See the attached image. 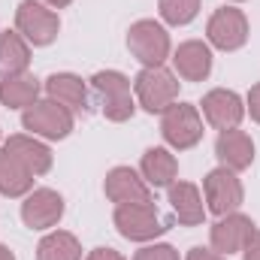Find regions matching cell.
Here are the masks:
<instances>
[{"instance_id": "cell-9", "label": "cell", "mask_w": 260, "mask_h": 260, "mask_svg": "<svg viewBox=\"0 0 260 260\" xmlns=\"http://www.w3.org/2000/svg\"><path fill=\"white\" fill-rule=\"evenodd\" d=\"M206 34H209V43H212L215 49H221V52H236V49H242L245 40H248V18L242 15V9L224 6V9H218V12L209 18Z\"/></svg>"}, {"instance_id": "cell-27", "label": "cell", "mask_w": 260, "mask_h": 260, "mask_svg": "<svg viewBox=\"0 0 260 260\" xmlns=\"http://www.w3.org/2000/svg\"><path fill=\"white\" fill-rule=\"evenodd\" d=\"M248 112H251V118L260 124V82L248 91Z\"/></svg>"}, {"instance_id": "cell-19", "label": "cell", "mask_w": 260, "mask_h": 260, "mask_svg": "<svg viewBox=\"0 0 260 260\" xmlns=\"http://www.w3.org/2000/svg\"><path fill=\"white\" fill-rule=\"evenodd\" d=\"M139 170H142V179H145L148 185H154V188H170L173 179H176V173H179V164H176V157H173L167 148H148V151L142 154Z\"/></svg>"}, {"instance_id": "cell-6", "label": "cell", "mask_w": 260, "mask_h": 260, "mask_svg": "<svg viewBox=\"0 0 260 260\" xmlns=\"http://www.w3.org/2000/svg\"><path fill=\"white\" fill-rule=\"evenodd\" d=\"M21 124L24 130L40 133L46 139H64L73 130V112L49 97V100H37L34 106H27L21 115Z\"/></svg>"}, {"instance_id": "cell-10", "label": "cell", "mask_w": 260, "mask_h": 260, "mask_svg": "<svg viewBox=\"0 0 260 260\" xmlns=\"http://www.w3.org/2000/svg\"><path fill=\"white\" fill-rule=\"evenodd\" d=\"M64 218V197L52 188H40L21 203V221L30 230H49Z\"/></svg>"}, {"instance_id": "cell-11", "label": "cell", "mask_w": 260, "mask_h": 260, "mask_svg": "<svg viewBox=\"0 0 260 260\" xmlns=\"http://www.w3.org/2000/svg\"><path fill=\"white\" fill-rule=\"evenodd\" d=\"M203 115L212 127L218 130H230L236 127L245 115V106H242V97L236 91H227V88H215L203 97Z\"/></svg>"}, {"instance_id": "cell-5", "label": "cell", "mask_w": 260, "mask_h": 260, "mask_svg": "<svg viewBox=\"0 0 260 260\" xmlns=\"http://www.w3.org/2000/svg\"><path fill=\"white\" fill-rule=\"evenodd\" d=\"M136 97L145 112H164L179 97V82L164 67H145L136 76Z\"/></svg>"}, {"instance_id": "cell-20", "label": "cell", "mask_w": 260, "mask_h": 260, "mask_svg": "<svg viewBox=\"0 0 260 260\" xmlns=\"http://www.w3.org/2000/svg\"><path fill=\"white\" fill-rule=\"evenodd\" d=\"M40 94V82L30 73H18L0 82V103L9 109H21V106H34Z\"/></svg>"}, {"instance_id": "cell-18", "label": "cell", "mask_w": 260, "mask_h": 260, "mask_svg": "<svg viewBox=\"0 0 260 260\" xmlns=\"http://www.w3.org/2000/svg\"><path fill=\"white\" fill-rule=\"evenodd\" d=\"M170 203H173V212H176L179 224H185V227L203 224L206 209H203V197L197 191V185H191V182H173L170 185Z\"/></svg>"}, {"instance_id": "cell-25", "label": "cell", "mask_w": 260, "mask_h": 260, "mask_svg": "<svg viewBox=\"0 0 260 260\" xmlns=\"http://www.w3.org/2000/svg\"><path fill=\"white\" fill-rule=\"evenodd\" d=\"M133 260H179V251L173 245H145L136 251Z\"/></svg>"}, {"instance_id": "cell-16", "label": "cell", "mask_w": 260, "mask_h": 260, "mask_svg": "<svg viewBox=\"0 0 260 260\" xmlns=\"http://www.w3.org/2000/svg\"><path fill=\"white\" fill-rule=\"evenodd\" d=\"M24 170H30L34 176H43V173H49L52 170V151H49V145H43V142H37L34 136H9L6 139V145H3Z\"/></svg>"}, {"instance_id": "cell-30", "label": "cell", "mask_w": 260, "mask_h": 260, "mask_svg": "<svg viewBox=\"0 0 260 260\" xmlns=\"http://www.w3.org/2000/svg\"><path fill=\"white\" fill-rule=\"evenodd\" d=\"M0 260H15V254H12L6 245H0Z\"/></svg>"}, {"instance_id": "cell-15", "label": "cell", "mask_w": 260, "mask_h": 260, "mask_svg": "<svg viewBox=\"0 0 260 260\" xmlns=\"http://www.w3.org/2000/svg\"><path fill=\"white\" fill-rule=\"evenodd\" d=\"M215 154L233 173L236 170H248L251 160H254V142H251V136L245 130H236V127L221 130V136L215 142Z\"/></svg>"}, {"instance_id": "cell-29", "label": "cell", "mask_w": 260, "mask_h": 260, "mask_svg": "<svg viewBox=\"0 0 260 260\" xmlns=\"http://www.w3.org/2000/svg\"><path fill=\"white\" fill-rule=\"evenodd\" d=\"M188 260H224L218 251H209V248H191L188 251Z\"/></svg>"}, {"instance_id": "cell-28", "label": "cell", "mask_w": 260, "mask_h": 260, "mask_svg": "<svg viewBox=\"0 0 260 260\" xmlns=\"http://www.w3.org/2000/svg\"><path fill=\"white\" fill-rule=\"evenodd\" d=\"M88 260H124L115 248H94L91 254H88Z\"/></svg>"}, {"instance_id": "cell-13", "label": "cell", "mask_w": 260, "mask_h": 260, "mask_svg": "<svg viewBox=\"0 0 260 260\" xmlns=\"http://www.w3.org/2000/svg\"><path fill=\"white\" fill-rule=\"evenodd\" d=\"M103 191L112 203L118 206H127V203H154L151 200V188L145 179H139L130 167H115L109 170L106 182H103Z\"/></svg>"}, {"instance_id": "cell-24", "label": "cell", "mask_w": 260, "mask_h": 260, "mask_svg": "<svg viewBox=\"0 0 260 260\" xmlns=\"http://www.w3.org/2000/svg\"><path fill=\"white\" fill-rule=\"evenodd\" d=\"M200 12V0H160V15L170 24H188Z\"/></svg>"}, {"instance_id": "cell-23", "label": "cell", "mask_w": 260, "mask_h": 260, "mask_svg": "<svg viewBox=\"0 0 260 260\" xmlns=\"http://www.w3.org/2000/svg\"><path fill=\"white\" fill-rule=\"evenodd\" d=\"M37 260H82V245L73 233L55 230L37 245Z\"/></svg>"}, {"instance_id": "cell-12", "label": "cell", "mask_w": 260, "mask_h": 260, "mask_svg": "<svg viewBox=\"0 0 260 260\" xmlns=\"http://www.w3.org/2000/svg\"><path fill=\"white\" fill-rule=\"evenodd\" d=\"M254 230H257V227L251 224V218H248V215H239V212L221 215V221L212 227V248H215L218 254L242 251Z\"/></svg>"}, {"instance_id": "cell-8", "label": "cell", "mask_w": 260, "mask_h": 260, "mask_svg": "<svg viewBox=\"0 0 260 260\" xmlns=\"http://www.w3.org/2000/svg\"><path fill=\"white\" fill-rule=\"evenodd\" d=\"M203 194H206V203H209V212L215 215H230L242 206V182L236 179L233 170L221 167V170H212L206 179H203Z\"/></svg>"}, {"instance_id": "cell-4", "label": "cell", "mask_w": 260, "mask_h": 260, "mask_svg": "<svg viewBox=\"0 0 260 260\" xmlns=\"http://www.w3.org/2000/svg\"><path fill=\"white\" fill-rule=\"evenodd\" d=\"M160 133L179 151L194 148L197 142L203 139V118H200L197 106H191V103H173V106H167L164 118H160Z\"/></svg>"}, {"instance_id": "cell-3", "label": "cell", "mask_w": 260, "mask_h": 260, "mask_svg": "<svg viewBox=\"0 0 260 260\" xmlns=\"http://www.w3.org/2000/svg\"><path fill=\"white\" fill-rule=\"evenodd\" d=\"M127 49L130 55L145 67H164V61L170 58V34L151 21V18H142L136 24H130L127 30Z\"/></svg>"}, {"instance_id": "cell-14", "label": "cell", "mask_w": 260, "mask_h": 260, "mask_svg": "<svg viewBox=\"0 0 260 260\" xmlns=\"http://www.w3.org/2000/svg\"><path fill=\"white\" fill-rule=\"evenodd\" d=\"M46 91H49L52 100H58L70 112H79V115H88L91 112L88 88H85V82L76 73H55V76H49L46 79Z\"/></svg>"}, {"instance_id": "cell-17", "label": "cell", "mask_w": 260, "mask_h": 260, "mask_svg": "<svg viewBox=\"0 0 260 260\" xmlns=\"http://www.w3.org/2000/svg\"><path fill=\"white\" fill-rule=\"evenodd\" d=\"M173 64H176V70H179L182 79H188V82H203V79L212 73V52H209L206 43L188 40V43H182V46L176 49Z\"/></svg>"}, {"instance_id": "cell-2", "label": "cell", "mask_w": 260, "mask_h": 260, "mask_svg": "<svg viewBox=\"0 0 260 260\" xmlns=\"http://www.w3.org/2000/svg\"><path fill=\"white\" fill-rule=\"evenodd\" d=\"M115 227L124 239L148 242V239H157L160 233H167L170 221L160 218L154 203H127V206L115 209Z\"/></svg>"}, {"instance_id": "cell-21", "label": "cell", "mask_w": 260, "mask_h": 260, "mask_svg": "<svg viewBox=\"0 0 260 260\" xmlns=\"http://www.w3.org/2000/svg\"><path fill=\"white\" fill-rule=\"evenodd\" d=\"M30 64V49L27 43L21 40L18 30H6L0 37V76L9 79V76H18L24 73Z\"/></svg>"}, {"instance_id": "cell-31", "label": "cell", "mask_w": 260, "mask_h": 260, "mask_svg": "<svg viewBox=\"0 0 260 260\" xmlns=\"http://www.w3.org/2000/svg\"><path fill=\"white\" fill-rule=\"evenodd\" d=\"M46 3H52V6H58V9H61V6H70L73 0H46Z\"/></svg>"}, {"instance_id": "cell-26", "label": "cell", "mask_w": 260, "mask_h": 260, "mask_svg": "<svg viewBox=\"0 0 260 260\" xmlns=\"http://www.w3.org/2000/svg\"><path fill=\"white\" fill-rule=\"evenodd\" d=\"M242 257H245V260H260V230H254V233H251V239L245 242Z\"/></svg>"}, {"instance_id": "cell-22", "label": "cell", "mask_w": 260, "mask_h": 260, "mask_svg": "<svg viewBox=\"0 0 260 260\" xmlns=\"http://www.w3.org/2000/svg\"><path fill=\"white\" fill-rule=\"evenodd\" d=\"M30 185H34V173L24 170L6 148H0V194L21 197L30 191Z\"/></svg>"}, {"instance_id": "cell-7", "label": "cell", "mask_w": 260, "mask_h": 260, "mask_svg": "<svg viewBox=\"0 0 260 260\" xmlns=\"http://www.w3.org/2000/svg\"><path fill=\"white\" fill-rule=\"evenodd\" d=\"M15 27L24 40H30L34 46H49L55 43L58 30H61V21L52 9H46L43 3L37 0H21L18 9H15Z\"/></svg>"}, {"instance_id": "cell-1", "label": "cell", "mask_w": 260, "mask_h": 260, "mask_svg": "<svg viewBox=\"0 0 260 260\" xmlns=\"http://www.w3.org/2000/svg\"><path fill=\"white\" fill-rule=\"evenodd\" d=\"M91 88L100 100V109L109 121H127L133 118L136 106H133V97H130V79L118 70H100L94 79H91Z\"/></svg>"}]
</instances>
